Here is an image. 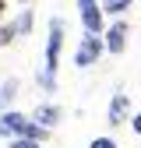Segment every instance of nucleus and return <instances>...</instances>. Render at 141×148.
<instances>
[{
	"label": "nucleus",
	"mask_w": 141,
	"mask_h": 148,
	"mask_svg": "<svg viewBox=\"0 0 141 148\" xmlns=\"http://www.w3.org/2000/svg\"><path fill=\"white\" fill-rule=\"evenodd\" d=\"M60 46H64V21L53 18L49 21V42H46V67L39 74V85L46 92L57 88V64H60Z\"/></svg>",
	"instance_id": "obj_1"
},
{
	"label": "nucleus",
	"mask_w": 141,
	"mask_h": 148,
	"mask_svg": "<svg viewBox=\"0 0 141 148\" xmlns=\"http://www.w3.org/2000/svg\"><path fill=\"white\" fill-rule=\"evenodd\" d=\"M0 134L4 138H28V141H39L42 138V127L32 123L21 113H0Z\"/></svg>",
	"instance_id": "obj_2"
},
{
	"label": "nucleus",
	"mask_w": 141,
	"mask_h": 148,
	"mask_svg": "<svg viewBox=\"0 0 141 148\" xmlns=\"http://www.w3.org/2000/svg\"><path fill=\"white\" fill-rule=\"evenodd\" d=\"M102 49H106V42L99 39V35H88V32H85V39H81V46H78V53H74V64H78V67H92V64L102 57Z\"/></svg>",
	"instance_id": "obj_3"
},
{
	"label": "nucleus",
	"mask_w": 141,
	"mask_h": 148,
	"mask_svg": "<svg viewBox=\"0 0 141 148\" xmlns=\"http://www.w3.org/2000/svg\"><path fill=\"white\" fill-rule=\"evenodd\" d=\"M78 7H81V25L88 35H99L102 32V4L99 0H78Z\"/></svg>",
	"instance_id": "obj_4"
},
{
	"label": "nucleus",
	"mask_w": 141,
	"mask_h": 148,
	"mask_svg": "<svg viewBox=\"0 0 141 148\" xmlns=\"http://www.w3.org/2000/svg\"><path fill=\"white\" fill-rule=\"evenodd\" d=\"M123 46H127V25L116 21L110 32H106V49L110 53H123Z\"/></svg>",
	"instance_id": "obj_5"
},
{
	"label": "nucleus",
	"mask_w": 141,
	"mask_h": 148,
	"mask_svg": "<svg viewBox=\"0 0 141 148\" xmlns=\"http://www.w3.org/2000/svg\"><path fill=\"white\" fill-rule=\"evenodd\" d=\"M127 109H131L127 95H123V92H116L113 102H110V123H113V127H123V120H127Z\"/></svg>",
	"instance_id": "obj_6"
},
{
	"label": "nucleus",
	"mask_w": 141,
	"mask_h": 148,
	"mask_svg": "<svg viewBox=\"0 0 141 148\" xmlns=\"http://www.w3.org/2000/svg\"><path fill=\"white\" fill-rule=\"evenodd\" d=\"M57 120H60V109H57V106H39V109H35V123L53 127Z\"/></svg>",
	"instance_id": "obj_7"
},
{
	"label": "nucleus",
	"mask_w": 141,
	"mask_h": 148,
	"mask_svg": "<svg viewBox=\"0 0 141 148\" xmlns=\"http://www.w3.org/2000/svg\"><path fill=\"white\" fill-rule=\"evenodd\" d=\"M127 7H131V0H102V11L106 14H123Z\"/></svg>",
	"instance_id": "obj_8"
},
{
	"label": "nucleus",
	"mask_w": 141,
	"mask_h": 148,
	"mask_svg": "<svg viewBox=\"0 0 141 148\" xmlns=\"http://www.w3.org/2000/svg\"><path fill=\"white\" fill-rule=\"evenodd\" d=\"M14 92H18V81H14V78H11V81H4V88H0V106H4V102L14 95Z\"/></svg>",
	"instance_id": "obj_9"
},
{
	"label": "nucleus",
	"mask_w": 141,
	"mask_h": 148,
	"mask_svg": "<svg viewBox=\"0 0 141 148\" xmlns=\"http://www.w3.org/2000/svg\"><path fill=\"white\" fill-rule=\"evenodd\" d=\"M14 35H18V28H14V25H4V28H0V42L7 46V42L14 39Z\"/></svg>",
	"instance_id": "obj_10"
},
{
	"label": "nucleus",
	"mask_w": 141,
	"mask_h": 148,
	"mask_svg": "<svg viewBox=\"0 0 141 148\" xmlns=\"http://www.w3.org/2000/svg\"><path fill=\"white\" fill-rule=\"evenodd\" d=\"M11 148H39V141H28V138H18V141H11Z\"/></svg>",
	"instance_id": "obj_11"
},
{
	"label": "nucleus",
	"mask_w": 141,
	"mask_h": 148,
	"mask_svg": "<svg viewBox=\"0 0 141 148\" xmlns=\"http://www.w3.org/2000/svg\"><path fill=\"white\" fill-rule=\"evenodd\" d=\"M88 148H116V141H110V138H95Z\"/></svg>",
	"instance_id": "obj_12"
},
{
	"label": "nucleus",
	"mask_w": 141,
	"mask_h": 148,
	"mask_svg": "<svg viewBox=\"0 0 141 148\" xmlns=\"http://www.w3.org/2000/svg\"><path fill=\"white\" fill-rule=\"evenodd\" d=\"M134 131H138V134H141V113H138V116H134Z\"/></svg>",
	"instance_id": "obj_13"
},
{
	"label": "nucleus",
	"mask_w": 141,
	"mask_h": 148,
	"mask_svg": "<svg viewBox=\"0 0 141 148\" xmlns=\"http://www.w3.org/2000/svg\"><path fill=\"white\" fill-rule=\"evenodd\" d=\"M0 18H4V0H0Z\"/></svg>",
	"instance_id": "obj_14"
}]
</instances>
